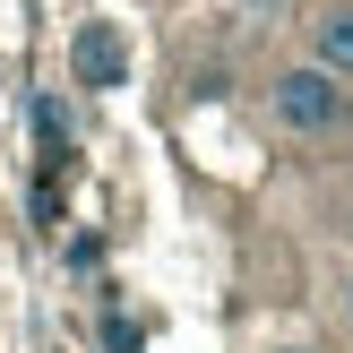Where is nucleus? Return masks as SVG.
Here are the masks:
<instances>
[{"instance_id": "1", "label": "nucleus", "mask_w": 353, "mask_h": 353, "mask_svg": "<svg viewBox=\"0 0 353 353\" xmlns=\"http://www.w3.org/2000/svg\"><path fill=\"white\" fill-rule=\"evenodd\" d=\"M276 121H285V130H302V138H319V130H336L345 121V78H327V69H285V78H276Z\"/></svg>"}, {"instance_id": "2", "label": "nucleus", "mask_w": 353, "mask_h": 353, "mask_svg": "<svg viewBox=\"0 0 353 353\" xmlns=\"http://www.w3.org/2000/svg\"><path fill=\"white\" fill-rule=\"evenodd\" d=\"M69 78H78V86H95V95L130 78V43H121V26H112V17H86V26L69 34Z\"/></svg>"}, {"instance_id": "3", "label": "nucleus", "mask_w": 353, "mask_h": 353, "mask_svg": "<svg viewBox=\"0 0 353 353\" xmlns=\"http://www.w3.org/2000/svg\"><path fill=\"white\" fill-rule=\"evenodd\" d=\"M310 69H327V78H353V9H327L319 26H310Z\"/></svg>"}, {"instance_id": "4", "label": "nucleus", "mask_w": 353, "mask_h": 353, "mask_svg": "<svg viewBox=\"0 0 353 353\" xmlns=\"http://www.w3.org/2000/svg\"><path fill=\"white\" fill-rule=\"evenodd\" d=\"M34 130H43L52 147H61V130H69V121H61V103H52V95H34Z\"/></svg>"}, {"instance_id": "5", "label": "nucleus", "mask_w": 353, "mask_h": 353, "mask_svg": "<svg viewBox=\"0 0 353 353\" xmlns=\"http://www.w3.org/2000/svg\"><path fill=\"white\" fill-rule=\"evenodd\" d=\"M345 319H353V285H345Z\"/></svg>"}]
</instances>
